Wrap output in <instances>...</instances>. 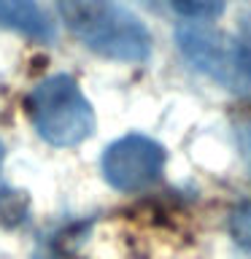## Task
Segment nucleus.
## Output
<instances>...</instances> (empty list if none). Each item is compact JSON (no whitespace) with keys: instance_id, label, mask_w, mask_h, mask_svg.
I'll return each instance as SVG.
<instances>
[{"instance_id":"nucleus-4","label":"nucleus","mask_w":251,"mask_h":259,"mask_svg":"<svg viewBox=\"0 0 251 259\" xmlns=\"http://www.w3.org/2000/svg\"><path fill=\"white\" fill-rule=\"evenodd\" d=\"M165 149L149 135L130 133L103 151V178L116 192H146L162 178Z\"/></svg>"},{"instance_id":"nucleus-1","label":"nucleus","mask_w":251,"mask_h":259,"mask_svg":"<svg viewBox=\"0 0 251 259\" xmlns=\"http://www.w3.org/2000/svg\"><path fill=\"white\" fill-rule=\"evenodd\" d=\"M57 11L65 27L105 60L138 65L151 57L146 24L113 0H57Z\"/></svg>"},{"instance_id":"nucleus-7","label":"nucleus","mask_w":251,"mask_h":259,"mask_svg":"<svg viewBox=\"0 0 251 259\" xmlns=\"http://www.w3.org/2000/svg\"><path fill=\"white\" fill-rule=\"evenodd\" d=\"M238 44H240L243 60H246L248 76H251V14H246V16H243V22H240V35H238Z\"/></svg>"},{"instance_id":"nucleus-2","label":"nucleus","mask_w":251,"mask_h":259,"mask_svg":"<svg viewBox=\"0 0 251 259\" xmlns=\"http://www.w3.org/2000/svg\"><path fill=\"white\" fill-rule=\"evenodd\" d=\"M27 116L52 146H78L95 130V111L76 78L57 73L38 81L27 95Z\"/></svg>"},{"instance_id":"nucleus-8","label":"nucleus","mask_w":251,"mask_h":259,"mask_svg":"<svg viewBox=\"0 0 251 259\" xmlns=\"http://www.w3.org/2000/svg\"><path fill=\"white\" fill-rule=\"evenodd\" d=\"M0 165H3V143H0Z\"/></svg>"},{"instance_id":"nucleus-5","label":"nucleus","mask_w":251,"mask_h":259,"mask_svg":"<svg viewBox=\"0 0 251 259\" xmlns=\"http://www.w3.org/2000/svg\"><path fill=\"white\" fill-rule=\"evenodd\" d=\"M0 24L40 44H49L54 38V24L35 0H0Z\"/></svg>"},{"instance_id":"nucleus-3","label":"nucleus","mask_w":251,"mask_h":259,"mask_svg":"<svg viewBox=\"0 0 251 259\" xmlns=\"http://www.w3.org/2000/svg\"><path fill=\"white\" fill-rule=\"evenodd\" d=\"M176 38L181 54L208 78L227 89H251V76L238 38H230L205 24H181Z\"/></svg>"},{"instance_id":"nucleus-6","label":"nucleus","mask_w":251,"mask_h":259,"mask_svg":"<svg viewBox=\"0 0 251 259\" xmlns=\"http://www.w3.org/2000/svg\"><path fill=\"white\" fill-rule=\"evenodd\" d=\"M168 3L189 19H208L222 11V0H168Z\"/></svg>"}]
</instances>
